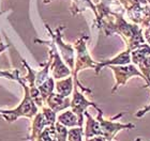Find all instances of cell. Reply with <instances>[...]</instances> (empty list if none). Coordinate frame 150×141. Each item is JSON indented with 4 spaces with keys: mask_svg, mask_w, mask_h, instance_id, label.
I'll use <instances>...</instances> for the list:
<instances>
[{
    "mask_svg": "<svg viewBox=\"0 0 150 141\" xmlns=\"http://www.w3.org/2000/svg\"><path fill=\"white\" fill-rule=\"evenodd\" d=\"M53 141H57V138H55V139H54V140Z\"/></svg>",
    "mask_w": 150,
    "mask_h": 141,
    "instance_id": "cell-23",
    "label": "cell"
},
{
    "mask_svg": "<svg viewBox=\"0 0 150 141\" xmlns=\"http://www.w3.org/2000/svg\"><path fill=\"white\" fill-rule=\"evenodd\" d=\"M110 67L112 69L114 76L116 79V85L114 87V89L112 90V92H114L118 89L119 86L125 85L129 79L134 77V76H138L144 78V75L141 73V71H138L136 69V65L134 64H125V65H110Z\"/></svg>",
    "mask_w": 150,
    "mask_h": 141,
    "instance_id": "cell-5",
    "label": "cell"
},
{
    "mask_svg": "<svg viewBox=\"0 0 150 141\" xmlns=\"http://www.w3.org/2000/svg\"><path fill=\"white\" fill-rule=\"evenodd\" d=\"M54 88H55V81H54L53 77H48L42 85H40L38 87V89H39V91L41 93V96H42L44 102L54 92Z\"/></svg>",
    "mask_w": 150,
    "mask_h": 141,
    "instance_id": "cell-15",
    "label": "cell"
},
{
    "mask_svg": "<svg viewBox=\"0 0 150 141\" xmlns=\"http://www.w3.org/2000/svg\"><path fill=\"white\" fill-rule=\"evenodd\" d=\"M56 91L58 94L62 95V96L68 97L70 94L72 93V90L74 88L73 85V78L71 76L67 77L66 79H60L56 82Z\"/></svg>",
    "mask_w": 150,
    "mask_h": 141,
    "instance_id": "cell-12",
    "label": "cell"
},
{
    "mask_svg": "<svg viewBox=\"0 0 150 141\" xmlns=\"http://www.w3.org/2000/svg\"><path fill=\"white\" fill-rule=\"evenodd\" d=\"M86 141H107V140L104 138L103 136H96V137H92V138L86 139Z\"/></svg>",
    "mask_w": 150,
    "mask_h": 141,
    "instance_id": "cell-20",
    "label": "cell"
},
{
    "mask_svg": "<svg viewBox=\"0 0 150 141\" xmlns=\"http://www.w3.org/2000/svg\"><path fill=\"white\" fill-rule=\"evenodd\" d=\"M98 110V121L100 122V125H101V130H102V136H103L104 138L106 139L107 141H112L114 138L116 137V135L118 134L120 130L122 129H132L134 128L135 125L134 124H132V123H128V124H122V123H119V122H115L114 120L115 119H119V118H121L123 116V112L119 113L117 114L116 116H114L112 120H105L103 118V111L98 107L96 108Z\"/></svg>",
    "mask_w": 150,
    "mask_h": 141,
    "instance_id": "cell-2",
    "label": "cell"
},
{
    "mask_svg": "<svg viewBox=\"0 0 150 141\" xmlns=\"http://www.w3.org/2000/svg\"><path fill=\"white\" fill-rule=\"evenodd\" d=\"M47 29L50 30V35L53 38V41L55 42V44L57 45V47L59 48L60 53H61V56H62L64 62L67 63V65L69 66V69L73 72L75 65V59H74V49L71 45L64 44L62 42V39H61V29L62 28H58L56 30V33L54 34L53 32L50 31V29L48 26H46Z\"/></svg>",
    "mask_w": 150,
    "mask_h": 141,
    "instance_id": "cell-6",
    "label": "cell"
},
{
    "mask_svg": "<svg viewBox=\"0 0 150 141\" xmlns=\"http://www.w3.org/2000/svg\"><path fill=\"white\" fill-rule=\"evenodd\" d=\"M84 116H86L87 118V122H86V128L84 130V136L85 138H92L96 136H102V130H101V125L100 122L98 121V119H93L92 116L85 111Z\"/></svg>",
    "mask_w": 150,
    "mask_h": 141,
    "instance_id": "cell-10",
    "label": "cell"
},
{
    "mask_svg": "<svg viewBox=\"0 0 150 141\" xmlns=\"http://www.w3.org/2000/svg\"><path fill=\"white\" fill-rule=\"evenodd\" d=\"M134 141H143V140H141V139H139V138H137V139H135Z\"/></svg>",
    "mask_w": 150,
    "mask_h": 141,
    "instance_id": "cell-22",
    "label": "cell"
},
{
    "mask_svg": "<svg viewBox=\"0 0 150 141\" xmlns=\"http://www.w3.org/2000/svg\"><path fill=\"white\" fill-rule=\"evenodd\" d=\"M57 121L61 123L66 127H76L78 126V118L77 116L73 112L72 110H67L64 112L57 116Z\"/></svg>",
    "mask_w": 150,
    "mask_h": 141,
    "instance_id": "cell-13",
    "label": "cell"
},
{
    "mask_svg": "<svg viewBox=\"0 0 150 141\" xmlns=\"http://www.w3.org/2000/svg\"><path fill=\"white\" fill-rule=\"evenodd\" d=\"M74 79V88H73V97L71 100V105L70 107L72 108V111L77 116L78 118V126L79 127H83V124H84V112L86 111L88 107H94V108H98V106L94 103H91L86 98V97L81 93V92L77 90V78H73Z\"/></svg>",
    "mask_w": 150,
    "mask_h": 141,
    "instance_id": "cell-4",
    "label": "cell"
},
{
    "mask_svg": "<svg viewBox=\"0 0 150 141\" xmlns=\"http://www.w3.org/2000/svg\"><path fill=\"white\" fill-rule=\"evenodd\" d=\"M17 80H19V82L22 83V86L24 87V90H25V97H24V100L23 102L21 103L16 109H13V110H10V111H4V110H0V114L6 120V121H9V122H13V121H15L17 118L19 116H27V118H33L35 116L39 111H38V106L37 104L35 103V100L33 98L31 97L30 95V91H29V87L28 86H26L24 83L22 79L17 77Z\"/></svg>",
    "mask_w": 150,
    "mask_h": 141,
    "instance_id": "cell-1",
    "label": "cell"
},
{
    "mask_svg": "<svg viewBox=\"0 0 150 141\" xmlns=\"http://www.w3.org/2000/svg\"><path fill=\"white\" fill-rule=\"evenodd\" d=\"M56 138V128L55 125L46 126L44 130L41 133L35 141H53Z\"/></svg>",
    "mask_w": 150,
    "mask_h": 141,
    "instance_id": "cell-16",
    "label": "cell"
},
{
    "mask_svg": "<svg viewBox=\"0 0 150 141\" xmlns=\"http://www.w3.org/2000/svg\"><path fill=\"white\" fill-rule=\"evenodd\" d=\"M131 63V50L127 49L125 51H122L116 56L115 58L110 60H106V61H103V62H99L97 63V66H96V73L99 74L100 71L103 69L104 66H110V65H125V64H130Z\"/></svg>",
    "mask_w": 150,
    "mask_h": 141,
    "instance_id": "cell-9",
    "label": "cell"
},
{
    "mask_svg": "<svg viewBox=\"0 0 150 141\" xmlns=\"http://www.w3.org/2000/svg\"><path fill=\"white\" fill-rule=\"evenodd\" d=\"M83 136H84L83 127L79 126L72 127L68 132V141H83Z\"/></svg>",
    "mask_w": 150,
    "mask_h": 141,
    "instance_id": "cell-17",
    "label": "cell"
},
{
    "mask_svg": "<svg viewBox=\"0 0 150 141\" xmlns=\"http://www.w3.org/2000/svg\"><path fill=\"white\" fill-rule=\"evenodd\" d=\"M150 110V104L148 105V106H146L144 108V109H142V110H139V111H137V113L135 114V116H137V118H142V116H144L146 113L148 112Z\"/></svg>",
    "mask_w": 150,
    "mask_h": 141,
    "instance_id": "cell-19",
    "label": "cell"
},
{
    "mask_svg": "<svg viewBox=\"0 0 150 141\" xmlns=\"http://www.w3.org/2000/svg\"><path fill=\"white\" fill-rule=\"evenodd\" d=\"M48 43L50 45V50L53 53V62H52V66H50V69L53 71V78L61 79V78H64V77H69L72 74V71L61 60L55 42L52 41V42H48Z\"/></svg>",
    "mask_w": 150,
    "mask_h": 141,
    "instance_id": "cell-7",
    "label": "cell"
},
{
    "mask_svg": "<svg viewBox=\"0 0 150 141\" xmlns=\"http://www.w3.org/2000/svg\"><path fill=\"white\" fill-rule=\"evenodd\" d=\"M87 40L88 36L83 35L75 43V49H76V53H77V58L75 60L74 69L72 72L74 78H77V73L79 71H83V69H88V67L96 69V66H97V62H94L93 60L91 59V57L89 56V53L87 50V45H86Z\"/></svg>",
    "mask_w": 150,
    "mask_h": 141,
    "instance_id": "cell-3",
    "label": "cell"
},
{
    "mask_svg": "<svg viewBox=\"0 0 150 141\" xmlns=\"http://www.w3.org/2000/svg\"><path fill=\"white\" fill-rule=\"evenodd\" d=\"M45 103L47 104V107H50V109L54 110L55 112H59L62 111L63 109L69 108L71 105V100L69 98V96H62L58 93H52L50 96L45 100Z\"/></svg>",
    "mask_w": 150,
    "mask_h": 141,
    "instance_id": "cell-8",
    "label": "cell"
},
{
    "mask_svg": "<svg viewBox=\"0 0 150 141\" xmlns=\"http://www.w3.org/2000/svg\"><path fill=\"white\" fill-rule=\"evenodd\" d=\"M150 56V46L148 44L142 45L136 49L131 51V61L134 65H138L146 57Z\"/></svg>",
    "mask_w": 150,
    "mask_h": 141,
    "instance_id": "cell-14",
    "label": "cell"
},
{
    "mask_svg": "<svg viewBox=\"0 0 150 141\" xmlns=\"http://www.w3.org/2000/svg\"><path fill=\"white\" fill-rule=\"evenodd\" d=\"M55 128H56V138L57 141H68V132L69 129L61 123L57 121L55 123Z\"/></svg>",
    "mask_w": 150,
    "mask_h": 141,
    "instance_id": "cell-18",
    "label": "cell"
},
{
    "mask_svg": "<svg viewBox=\"0 0 150 141\" xmlns=\"http://www.w3.org/2000/svg\"><path fill=\"white\" fill-rule=\"evenodd\" d=\"M145 41L147 42L148 44H150V27L145 31V35H144Z\"/></svg>",
    "mask_w": 150,
    "mask_h": 141,
    "instance_id": "cell-21",
    "label": "cell"
},
{
    "mask_svg": "<svg viewBox=\"0 0 150 141\" xmlns=\"http://www.w3.org/2000/svg\"><path fill=\"white\" fill-rule=\"evenodd\" d=\"M46 126H50L47 124V121L45 119V116L42 112H38L35 114V119L32 121V129H31V135L28 138L30 141H35V139L39 137L41 133L43 132L44 128Z\"/></svg>",
    "mask_w": 150,
    "mask_h": 141,
    "instance_id": "cell-11",
    "label": "cell"
}]
</instances>
